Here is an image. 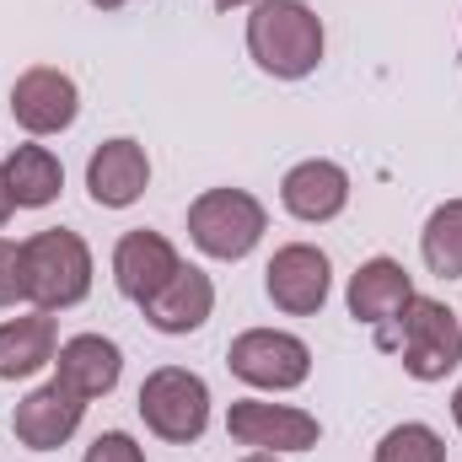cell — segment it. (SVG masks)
<instances>
[{
	"instance_id": "6da1fadb",
	"label": "cell",
	"mask_w": 462,
	"mask_h": 462,
	"mask_svg": "<svg viewBox=\"0 0 462 462\" xmlns=\"http://www.w3.org/2000/svg\"><path fill=\"white\" fill-rule=\"evenodd\" d=\"M323 16L307 0H258L247 16V54L274 81H301L323 60Z\"/></svg>"
},
{
	"instance_id": "7a4b0ae2",
	"label": "cell",
	"mask_w": 462,
	"mask_h": 462,
	"mask_svg": "<svg viewBox=\"0 0 462 462\" xmlns=\"http://www.w3.org/2000/svg\"><path fill=\"white\" fill-rule=\"evenodd\" d=\"M27 269V301L38 312H65L92 296V247L65 226H49L22 242Z\"/></svg>"
},
{
	"instance_id": "3957f363",
	"label": "cell",
	"mask_w": 462,
	"mask_h": 462,
	"mask_svg": "<svg viewBox=\"0 0 462 462\" xmlns=\"http://www.w3.org/2000/svg\"><path fill=\"white\" fill-rule=\"evenodd\" d=\"M263 231H269V216L247 189H210L189 205V236L205 258L236 263L263 242Z\"/></svg>"
},
{
	"instance_id": "277c9868",
	"label": "cell",
	"mask_w": 462,
	"mask_h": 462,
	"mask_svg": "<svg viewBox=\"0 0 462 462\" xmlns=\"http://www.w3.org/2000/svg\"><path fill=\"white\" fill-rule=\"evenodd\" d=\"M140 420L151 425V436L162 441H199L205 425H210V387L205 376L183 371V365H162L140 382Z\"/></svg>"
},
{
	"instance_id": "5b68a950",
	"label": "cell",
	"mask_w": 462,
	"mask_h": 462,
	"mask_svg": "<svg viewBox=\"0 0 462 462\" xmlns=\"http://www.w3.org/2000/svg\"><path fill=\"white\" fill-rule=\"evenodd\" d=\"M231 376H242L247 387H263V393H291L312 376V349L301 345L296 334H280V328H247L236 334L226 349Z\"/></svg>"
},
{
	"instance_id": "8992f818",
	"label": "cell",
	"mask_w": 462,
	"mask_h": 462,
	"mask_svg": "<svg viewBox=\"0 0 462 462\" xmlns=\"http://www.w3.org/2000/svg\"><path fill=\"white\" fill-rule=\"evenodd\" d=\"M398 323H403V371L414 382H441L447 371L462 365V323L447 301L414 296Z\"/></svg>"
},
{
	"instance_id": "52a82bcc",
	"label": "cell",
	"mask_w": 462,
	"mask_h": 462,
	"mask_svg": "<svg viewBox=\"0 0 462 462\" xmlns=\"http://www.w3.org/2000/svg\"><path fill=\"white\" fill-rule=\"evenodd\" d=\"M226 430L236 447H253V452H312L323 425L307 414V409H291V403H263V398H236L226 414Z\"/></svg>"
},
{
	"instance_id": "ba28073f",
	"label": "cell",
	"mask_w": 462,
	"mask_h": 462,
	"mask_svg": "<svg viewBox=\"0 0 462 462\" xmlns=\"http://www.w3.org/2000/svg\"><path fill=\"white\" fill-rule=\"evenodd\" d=\"M328 285H334V269H328V253L312 247V242H291L269 258L263 269V291L280 312L291 318H307V312H323L328 301Z\"/></svg>"
},
{
	"instance_id": "9c48e42d",
	"label": "cell",
	"mask_w": 462,
	"mask_h": 462,
	"mask_svg": "<svg viewBox=\"0 0 462 462\" xmlns=\"http://www.w3.org/2000/svg\"><path fill=\"white\" fill-rule=\"evenodd\" d=\"M11 114H16V124L27 134H60V129H70L76 114H81V92H76V81L65 70L32 65L11 87Z\"/></svg>"
},
{
	"instance_id": "30bf717a",
	"label": "cell",
	"mask_w": 462,
	"mask_h": 462,
	"mask_svg": "<svg viewBox=\"0 0 462 462\" xmlns=\"http://www.w3.org/2000/svg\"><path fill=\"white\" fill-rule=\"evenodd\" d=\"M81 420H87V398H76V393L60 387V382H43V387H32V393L16 403L11 430H16L22 447L54 452V447H65V441L81 430Z\"/></svg>"
},
{
	"instance_id": "8fae6325",
	"label": "cell",
	"mask_w": 462,
	"mask_h": 462,
	"mask_svg": "<svg viewBox=\"0 0 462 462\" xmlns=\"http://www.w3.org/2000/svg\"><path fill=\"white\" fill-rule=\"evenodd\" d=\"M178 269H183V258H178V247H172L162 231H124V236H118L114 285L134 301V307H145Z\"/></svg>"
},
{
	"instance_id": "7c38bea8",
	"label": "cell",
	"mask_w": 462,
	"mask_h": 462,
	"mask_svg": "<svg viewBox=\"0 0 462 462\" xmlns=\"http://www.w3.org/2000/svg\"><path fill=\"white\" fill-rule=\"evenodd\" d=\"M145 183H151V156H145V145H134L124 134L103 140L87 162V194L103 210H129L145 194Z\"/></svg>"
},
{
	"instance_id": "4fadbf2b",
	"label": "cell",
	"mask_w": 462,
	"mask_h": 462,
	"mask_svg": "<svg viewBox=\"0 0 462 462\" xmlns=\"http://www.w3.org/2000/svg\"><path fill=\"white\" fill-rule=\"evenodd\" d=\"M414 301V280L398 258H365L349 274V318L365 328H387L403 318V307Z\"/></svg>"
},
{
	"instance_id": "5bb4252c",
	"label": "cell",
	"mask_w": 462,
	"mask_h": 462,
	"mask_svg": "<svg viewBox=\"0 0 462 462\" xmlns=\"http://www.w3.org/2000/svg\"><path fill=\"white\" fill-rule=\"evenodd\" d=\"M280 205H285L296 221L323 226V221L345 216V205H349V172L339 167V162H323V156L296 162V167L285 172V183H280Z\"/></svg>"
},
{
	"instance_id": "9a60e30c",
	"label": "cell",
	"mask_w": 462,
	"mask_h": 462,
	"mask_svg": "<svg viewBox=\"0 0 462 462\" xmlns=\"http://www.w3.org/2000/svg\"><path fill=\"white\" fill-rule=\"evenodd\" d=\"M118 376H124V355H118L114 339H103V334H76V339H65L60 355H54V382L60 387H70L76 398H108L118 387Z\"/></svg>"
},
{
	"instance_id": "2e32d148",
	"label": "cell",
	"mask_w": 462,
	"mask_h": 462,
	"mask_svg": "<svg viewBox=\"0 0 462 462\" xmlns=\"http://www.w3.org/2000/svg\"><path fill=\"white\" fill-rule=\"evenodd\" d=\"M140 312H145V323H151L156 334H194V328H205V318L216 312V285H210L205 269L183 263Z\"/></svg>"
},
{
	"instance_id": "e0dca14e",
	"label": "cell",
	"mask_w": 462,
	"mask_h": 462,
	"mask_svg": "<svg viewBox=\"0 0 462 462\" xmlns=\"http://www.w3.org/2000/svg\"><path fill=\"white\" fill-rule=\"evenodd\" d=\"M54 339V318L49 312H27V318H11L0 323V382H22V376H38L43 365H54L60 355Z\"/></svg>"
},
{
	"instance_id": "ac0fdd59",
	"label": "cell",
	"mask_w": 462,
	"mask_h": 462,
	"mask_svg": "<svg viewBox=\"0 0 462 462\" xmlns=\"http://www.w3.org/2000/svg\"><path fill=\"white\" fill-rule=\"evenodd\" d=\"M0 172H5V189H11L16 210H43L65 189V167H60V156L49 145H16Z\"/></svg>"
},
{
	"instance_id": "d6986e66",
	"label": "cell",
	"mask_w": 462,
	"mask_h": 462,
	"mask_svg": "<svg viewBox=\"0 0 462 462\" xmlns=\"http://www.w3.org/2000/svg\"><path fill=\"white\" fill-rule=\"evenodd\" d=\"M420 253L425 269L441 280H462V199H447L430 210V221L420 231Z\"/></svg>"
},
{
	"instance_id": "ffe728a7",
	"label": "cell",
	"mask_w": 462,
	"mask_h": 462,
	"mask_svg": "<svg viewBox=\"0 0 462 462\" xmlns=\"http://www.w3.org/2000/svg\"><path fill=\"white\" fill-rule=\"evenodd\" d=\"M376 462H447V441L430 425H393L376 441Z\"/></svg>"
},
{
	"instance_id": "44dd1931",
	"label": "cell",
	"mask_w": 462,
	"mask_h": 462,
	"mask_svg": "<svg viewBox=\"0 0 462 462\" xmlns=\"http://www.w3.org/2000/svg\"><path fill=\"white\" fill-rule=\"evenodd\" d=\"M27 301V269H22V242L0 236V307Z\"/></svg>"
},
{
	"instance_id": "7402d4cb",
	"label": "cell",
	"mask_w": 462,
	"mask_h": 462,
	"mask_svg": "<svg viewBox=\"0 0 462 462\" xmlns=\"http://www.w3.org/2000/svg\"><path fill=\"white\" fill-rule=\"evenodd\" d=\"M81 462H145V452L134 447V436L108 430V436H97V441L87 447V457H81Z\"/></svg>"
},
{
	"instance_id": "603a6c76",
	"label": "cell",
	"mask_w": 462,
	"mask_h": 462,
	"mask_svg": "<svg viewBox=\"0 0 462 462\" xmlns=\"http://www.w3.org/2000/svg\"><path fill=\"white\" fill-rule=\"evenodd\" d=\"M11 210H16V199H11V189H5V172H0V226L11 221Z\"/></svg>"
},
{
	"instance_id": "cb8c5ba5",
	"label": "cell",
	"mask_w": 462,
	"mask_h": 462,
	"mask_svg": "<svg viewBox=\"0 0 462 462\" xmlns=\"http://www.w3.org/2000/svg\"><path fill=\"white\" fill-rule=\"evenodd\" d=\"M452 420H457V430H462V387L452 393Z\"/></svg>"
},
{
	"instance_id": "d4e9b609",
	"label": "cell",
	"mask_w": 462,
	"mask_h": 462,
	"mask_svg": "<svg viewBox=\"0 0 462 462\" xmlns=\"http://www.w3.org/2000/svg\"><path fill=\"white\" fill-rule=\"evenodd\" d=\"M87 5H97V11H118V5H129V0H87Z\"/></svg>"
},
{
	"instance_id": "484cf974",
	"label": "cell",
	"mask_w": 462,
	"mask_h": 462,
	"mask_svg": "<svg viewBox=\"0 0 462 462\" xmlns=\"http://www.w3.org/2000/svg\"><path fill=\"white\" fill-rule=\"evenodd\" d=\"M236 5H258V0H216V11H236Z\"/></svg>"
},
{
	"instance_id": "4316f807",
	"label": "cell",
	"mask_w": 462,
	"mask_h": 462,
	"mask_svg": "<svg viewBox=\"0 0 462 462\" xmlns=\"http://www.w3.org/2000/svg\"><path fill=\"white\" fill-rule=\"evenodd\" d=\"M242 462H274V457L269 452H253V457H242Z\"/></svg>"
}]
</instances>
